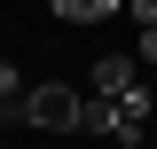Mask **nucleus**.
Masks as SVG:
<instances>
[{
  "instance_id": "7ed1b4c3",
  "label": "nucleus",
  "mask_w": 157,
  "mask_h": 149,
  "mask_svg": "<svg viewBox=\"0 0 157 149\" xmlns=\"http://www.w3.org/2000/svg\"><path fill=\"white\" fill-rule=\"evenodd\" d=\"M78 133H110V141L134 149V126H126V110L118 102H102V94H86V110H78Z\"/></svg>"
},
{
  "instance_id": "f03ea898",
  "label": "nucleus",
  "mask_w": 157,
  "mask_h": 149,
  "mask_svg": "<svg viewBox=\"0 0 157 149\" xmlns=\"http://www.w3.org/2000/svg\"><path fill=\"white\" fill-rule=\"evenodd\" d=\"M86 86H94L102 102H126V94L141 86V71H134V55H102L94 71H86Z\"/></svg>"
},
{
  "instance_id": "1a4fd4ad",
  "label": "nucleus",
  "mask_w": 157,
  "mask_h": 149,
  "mask_svg": "<svg viewBox=\"0 0 157 149\" xmlns=\"http://www.w3.org/2000/svg\"><path fill=\"white\" fill-rule=\"evenodd\" d=\"M0 118H16V110H8V102H0Z\"/></svg>"
},
{
  "instance_id": "6e6552de",
  "label": "nucleus",
  "mask_w": 157,
  "mask_h": 149,
  "mask_svg": "<svg viewBox=\"0 0 157 149\" xmlns=\"http://www.w3.org/2000/svg\"><path fill=\"white\" fill-rule=\"evenodd\" d=\"M134 63H157V32H141V39H134Z\"/></svg>"
},
{
  "instance_id": "39448f33",
  "label": "nucleus",
  "mask_w": 157,
  "mask_h": 149,
  "mask_svg": "<svg viewBox=\"0 0 157 149\" xmlns=\"http://www.w3.org/2000/svg\"><path fill=\"white\" fill-rule=\"evenodd\" d=\"M118 110H126V126H134V141H141V133H149V110H157V94H149V86H134L126 102H118Z\"/></svg>"
},
{
  "instance_id": "423d86ee",
  "label": "nucleus",
  "mask_w": 157,
  "mask_h": 149,
  "mask_svg": "<svg viewBox=\"0 0 157 149\" xmlns=\"http://www.w3.org/2000/svg\"><path fill=\"white\" fill-rule=\"evenodd\" d=\"M24 94H32V86H24V71H16V63H0V102L24 110Z\"/></svg>"
},
{
  "instance_id": "f257e3e1",
  "label": "nucleus",
  "mask_w": 157,
  "mask_h": 149,
  "mask_svg": "<svg viewBox=\"0 0 157 149\" xmlns=\"http://www.w3.org/2000/svg\"><path fill=\"white\" fill-rule=\"evenodd\" d=\"M78 110H86V94H71V86H55V78H39L32 94H24V126H47V133H78Z\"/></svg>"
},
{
  "instance_id": "20e7f679",
  "label": "nucleus",
  "mask_w": 157,
  "mask_h": 149,
  "mask_svg": "<svg viewBox=\"0 0 157 149\" xmlns=\"http://www.w3.org/2000/svg\"><path fill=\"white\" fill-rule=\"evenodd\" d=\"M47 8H55L63 24H110L118 8H126V0H47Z\"/></svg>"
},
{
  "instance_id": "0eeeda50",
  "label": "nucleus",
  "mask_w": 157,
  "mask_h": 149,
  "mask_svg": "<svg viewBox=\"0 0 157 149\" xmlns=\"http://www.w3.org/2000/svg\"><path fill=\"white\" fill-rule=\"evenodd\" d=\"M126 16H134V32H157V0H126Z\"/></svg>"
}]
</instances>
